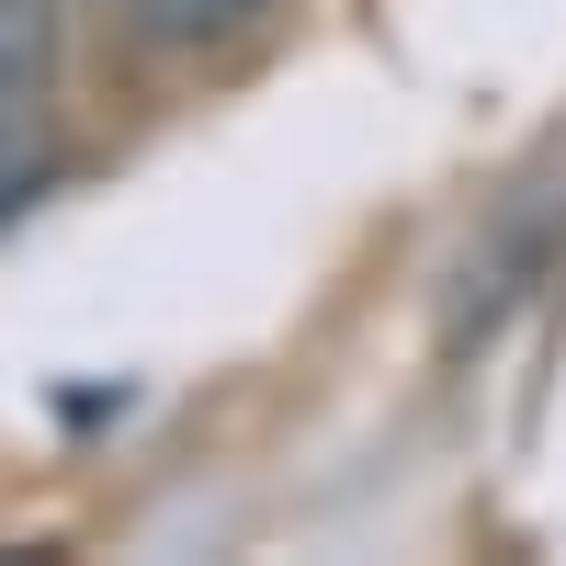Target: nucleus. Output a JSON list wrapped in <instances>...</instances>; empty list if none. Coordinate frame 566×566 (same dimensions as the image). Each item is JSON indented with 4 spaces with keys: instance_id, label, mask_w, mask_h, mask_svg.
Here are the masks:
<instances>
[{
    "instance_id": "obj_1",
    "label": "nucleus",
    "mask_w": 566,
    "mask_h": 566,
    "mask_svg": "<svg viewBox=\"0 0 566 566\" xmlns=\"http://www.w3.org/2000/svg\"><path fill=\"white\" fill-rule=\"evenodd\" d=\"M45 80H57V0H0V216L34 193Z\"/></svg>"
},
{
    "instance_id": "obj_2",
    "label": "nucleus",
    "mask_w": 566,
    "mask_h": 566,
    "mask_svg": "<svg viewBox=\"0 0 566 566\" xmlns=\"http://www.w3.org/2000/svg\"><path fill=\"white\" fill-rule=\"evenodd\" d=\"M272 0H136V34L170 45V57H205V45H239Z\"/></svg>"
}]
</instances>
